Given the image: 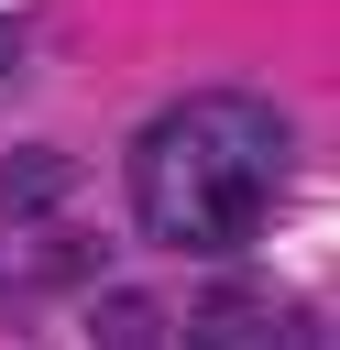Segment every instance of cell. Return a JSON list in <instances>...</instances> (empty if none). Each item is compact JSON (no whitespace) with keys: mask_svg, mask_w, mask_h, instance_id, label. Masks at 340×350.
I'll return each mask as SVG.
<instances>
[{"mask_svg":"<svg viewBox=\"0 0 340 350\" xmlns=\"http://www.w3.org/2000/svg\"><path fill=\"white\" fill-rule=\"evenodd\" d=\"M11 66H22V22H0V77H11Z\"/></svg>","mask_w":340,"mask_h":350,"instance_id":"cell-6","label":"cell"},{"mask_svg":"<svg viewBox=\"0 0 340 350\" xmlns=\"http://www.w3.org/2000/svg\"><path fill=\"white\" fill-rule=\"evenodd\" d=\"M88 295V339H110V350H143V339H165V295H143V284H77Z\"/></svg>","mask_w":340,"mask_h":350,"instance_id":"cell-5","label":"cell"},{"mask_svg":"<svg viewBox=\"0 0 340 350\" xmlns=\"http://www.w3.org/2000/svg\"><path fill=\"white\" fill-rule=\"evenodd\" d=\"M274 164H285V109L208 88V98H175L132 131V208L154 241L230 262L274 219Z\"/></svg>","mask_w":340,"mask_h":350,"instance_id":"cell-1","label":"cell"},{"mask_svg":"<svg viewBox=\"0 0 340 350\" xmlns=\"http://www.w3.org/2000/svg\"><path fill=\"white\" fill-rule=\"evenodd\" d=\"M66 197H77V164H66V153H44V142L0 153V219H22V230H33V219H55Z\"/></svg>","mask_w":340,"mask_h":350,"instance_id":"cell-3","label":"cell"},{"mask_svg":"<svg viewBox=\"0 0 340 350\" xmlns=\"http://www.w3.org/2000/svg\"><path fill=\"white\" fill-rule=\"evenodd\" d=\"M99 273H110V241H99V230H77V219H33V284L77 295V284H99Z\"/></svg>","mask_w":340,"mask_h":350,"instance_id":"cell-4","label":"cell"},{"mask_svg":"<svg viewBox=\"0 0 340 350\" xmlns=\"http://www.w3.org/2000/svg\"><path fill=\"white\" fill-rule=\"evenodd\" d=\"M186 339H208V350H252V339H318V317H285L263 284H208V295L186 306Z\"/></svg>","mask_w":340,"mask_h":350,"instance_id":"cell-2","label":"cell"}]
</instances>
